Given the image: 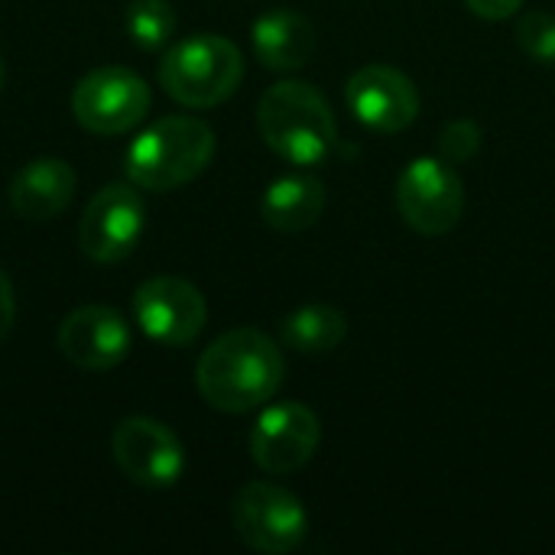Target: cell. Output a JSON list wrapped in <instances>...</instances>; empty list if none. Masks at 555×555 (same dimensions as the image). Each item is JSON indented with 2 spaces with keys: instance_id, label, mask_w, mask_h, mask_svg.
<instances>
[{
  "instance_id": "3957f363",
  "label": "cell",
  "mask_w": 555,
  "mask_h": 555,
  "mask_svg": "<svg viewBox=\"0 0 555 555\" xmlns=\"http://www.w3.org/2000/svg\"><path fill=\"white\" fill-rule=\"evenodd\" d=\"M215 156V130L189 114L153 120L124 153L127 179L143 192H169L198 179Z\"/></svg>"
},
{
  "instance_id": "30bf717a",
  "label": "cell",
  "mask_w": 555,
  "mask_h": 555,
  "mask_svg": "<svg viewBox=\"0 0 555 555\" xmlns=\"http://www.w3.org/2000/svg\"><path fill=\"white\" fill-rule=\"evenodd\" d=\"M111 449L117 468L140 488H172L185 472V449L179 436L150 416H130L117 423Z\"/></svg>"
},
{
  "instance_id": "ac0fdd59",
  "label": "cell",
  "mask_w": 555,
  "mask_h": 555,
  "mask_svg": "<svg viewBox=\"0 0 555 555\" xmlns=\"http://www.w3.org/2000/svg\"><path fill=\"white\" fill-rule=\"evenodd\" d=\"M124 26L130 33V39L153 52L163 49L172 33H176V10L169 0H130L124 10Z\"/></svg>"
},
{
  "instance_id": "8992f818",
  "label": "cell",
  "mask_w": 555,
  "mask_h": 555,
  "mask_svg": "<svg viewBox=\"0 0 555 555\" xmlns=\"http://www.w3.org/2000/svg\"><path fill=\"white\" fill-rule=\"evenodd\" d=\"M153 104L150 85L124 65H101L78 78L72 88L75 120L98 137H117L133 130Z\"/></svg>"
},
{
  "instance_id": "ba28073f",
  "label": "cell",
  "mask_w": 555,
  "mask_h": 555,
  "mask_svg": "<svg viewBox=\"0 0 555 555\" xmlns=\"http://www.w3.org/2000/svg\"><path fill=\"white\" fill-rule=\"evenodd\" d=\"M146 231V205L130 182L104 185L81 211L78 244L94 263H120L127 260Z\"/></svg>"
},
{
  "instance_id": "4fadbf2b",
  "label": "cell",
  "mask_w": 555,
  "mask_h": 555,
  "mask_svg": "<svg viewBox=\"0 0 555 555\" xmlns=\"http://www.w3.org/2000/svg\"><path fill=\"white\" fill-rule=\"evenodd\" d=\"M130 325L111 306H81L59 325V348L81 371H111L130 354Z\"/></svg>"
},
{
  "instance_id": "603a6c76",
  "label": "cell",
  "mask_w": 555,
  "mask_h": 555,
  "mask_svg": "<svg viewBox=\"0 0 555 555\" xmlns=\"http://www.w3.org/2000/svg\"><path fill=\"white\" fill-rule=\"evenodd\" d=\"M0 88H3V62H0Z\"/></svg>"
},
{
  "instance_id": "7a4b0ae2",
  "label": "cell",
  "mask_w": 555,
  "mask_h": 555,
  "mask_svg": "<svg viewBox=\"0 0 555 555\" xmlns=\"http://www.w3.org/2000/svg\"><path fill=\"white\" fill-rule=\"evenodd\" d=\"M263 143L293 166H319L338 143V124L328 98L309 81H276L257 104Z\"/></svg>"
},
{
  "instance_id": "ffe728a7",
  "label": "cell",
  "mask_w": 555,
  "mask_h": 555,
  "mask_svg": "<svg viewBox=\"0 0 555 555\" xmlns=\"http://www.w3.org/2000/svg\"><path fill=\"white\" fill-rule=\"evenodd\" d=\"M439 146H442V156L449 163H465L481 150V127L475 120H468V117L452 120V124H446V130L439 137Z\"/></svg>"
},
{
  "instance_id": "8fae6325",
  "label": "cell",
  "mask_w": 555,
  "mask_h": 555,
  "mask_svg": "<svg viewBox=\"0 0 555 555\" xmlns=\"http://www.w3.org/2000/svg\"><path fill=\"white\" fill-rule=\"evenodd\" d=\"M322 423L306 403H273L250 429V459L267 475H293L312 462Z\"/></svg>"
},
{
  "instance_id": "5bb4252c",
  "label": "cell",
  "mask_w": 555,
  "mask_h": 555,
  "mask_svg": "<svg viewBox=\"0 0 555 555\" xmlns=\"http://www.w3.org/2000/svg\"><path fill=\"white\" fill-rule=\"evenodd\" d=\"M78 176L65 159L39 156L26 163L13 182H10V208L26 221H49L59 218L72 195H75Z\"/></svg>"
},
{
  "instance_id": "9a60e30c",
  "label": "cell",
  "mask_w": 555,
  "mask_h": 555,
  "mask_svg": "<svg viewBox=\"0 0 555 555\" xmlns=\"http://www.w3.org/2000/svg\"><path fill=\"white\" fill-rule=\"evenodd\" d=\"M250 42H254V52L263 62V68L296 72L312 59L319 39H315V26L306 13L276 7V10H267L263 16H257V23L250 29Z\"/></svg>"
},
{
  "instance_id": "44dd1931",
  "label": "cell",
  "mask_w": 555,
  "mask_h": 555,
  "mask_svg": "<svg viewBox=\"0 0 555 555\" xmlns=\"http://www.w3.org/2000/svg\"><path fill=\"white\" fill-rule=\"evenodd\" d=\"M465 3L481 20H507L524 7V0H465Z\"/></svg>"
},
{
  "instance_id": "277c9868",
  "label": "cell",
  "mask_w": 555,
  "mask_h": 555,
  "mask_svg": "<svg viewBox=\"0 0 555 555\" xmlns=\"http://www.w3.org/2000/svg\"><path fill=\"white\" fill-rule=\"evenodd\" d=\"M241 78V49L218 33H195L176 42L159 62V85L182 107H215L237 91Z\"/></svg>"
},
{
  "instance_id": "e0dca14e",
  "label": "cell",
  "mask_w": 555,
  "mask_h": 555,
  "mask_svg": "<svg viewBox=\"0 0 555 555\" xmlns=\"http://www.w3.org/2000/svg\"><path fill=\"white\" fill-rule=\"evenodd\" d=\"M280 338L296 354H332L348 338V315L335 306H302L280 322Z\"/></svg>"
},
{
  "instance_id": "7402d4cb",
  "label": "cell",
  "mask_w": 555,
  "mask_h": 555,
  "mask_svg": "<svg viewBox=\"0 0 555 555\" xmlns=\"http://www.w3.org/2000/svg\"><path fill=\"white\" fill-rule=\"evenodd\" d=\"M13 319H16V299H13V286H10L7 273L0 270V341L10 335V328H13Z\"/></svg>"
},
{
  "instance_id": "5b68a950",
  "label": "cell",
  "mask_w": 555,
  "mask_h": 555,
  "mask_svg": "<svg viewBox=\"0 0 555 555\" xmlns=\"http://www.w3.org/2000/svg\"><path fill=\"white\" fill-rule=\"evenodd\" d=\"M231 520L241 543L254 553L286 555L309 537V514L296 494L270 481H250L231 504Z\"/></svg>"
},
{
  "instance_id": "2e32d148",
  "label": "cell",
  "mask_w": 555,
  "mask_h": 555,
  "mask_svg": "<svg viewBox=\"0 0 555 555\" xmlns=\"http://www.w3.org/2000/svg\"><path fill=\"white\" fill-rule=\"evenodd\" d=\"M322 211H325V185L306 172L280 176L276 182L267 185L263 202H260L263 221L283 234L309 231L322 218Z\"/></svg>"
},
{
  "instance_id": "9c48e42d",
  "label": "cell",
  "mask_w": 555,
  "mask_h": 555,
  "mask_svg": "<svg viewBox=\"0 0 555 555\" xmlns=\"http://www.w3.org/2000/svg\"><path fill=\"white\" fill-rule=\"evenodd\" d=\"M133 319L150 341L185 348L202 335L208 322V302L189 280L153 276L133 293Z\"/></svg>"
},
{
  "instance_id": "52a82bcc",
  "label": "cell",
  "mask_w": 555,
  "mask_h": 555,
  "mask_svg": "<svg viewBox=\"0 0 555 555\" xmlns=\"http://www.w3.org/2000/svg\"><path fill=\"white\" fill-rule=\"evenodd\" d=\"M397 208L403 221L426 237L449 234L465 211V185L449 159H413L397 179Z\"/></svg>"
},
{
  "instance_id": "d6986e66",
  "label": "cell",
  "mask_w": 555,
  "mask_h": 555,
  "mask_svg": "<svg viewBox=\"0 0 555 555\" xmlns=\"http://www.w3.org/2000/svg\"><path fill=\"white\" fill-rule=\"evenodd\" d=\"M517 42L524 55L540 65H555V16L546 10H530L517 23Z\"/></svg>"
},
{
  "instance_id": "7c38bea8",
  "label": "cell",
  "mask_w": 555,
  "mask_h": 555,
  "mask_svg": "<svg viewBox=\"0 0 555 555\" xmlns=\"http://www.w3.org/2000/svg\"><path fill=\"white\" fill-rule=\"evenodd\" d=\"M345 101L351 114L377 133H400L420 117V91L393 65L374 62L358 68L345 85Z\"/></svg>"
},
{
  "instance_id": "6da1fadb",
  "label": "cell",
  "mask_w": 555,
  "mask_h": 555,
  "mask_svg": "<svg viewBox=\"0 0 555 555\" xmlns=\"http://www.w3.org/2000/svg\"><path fill=\"white\" fill-rule=\"evenodd\" d=\"M283 377L286 361L260 328L224 332L202 351L195 364L198 397L211 410L234 416L267 406L283 387Z\"/></svg>"
}]
</instances>
